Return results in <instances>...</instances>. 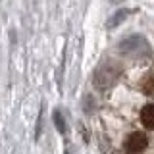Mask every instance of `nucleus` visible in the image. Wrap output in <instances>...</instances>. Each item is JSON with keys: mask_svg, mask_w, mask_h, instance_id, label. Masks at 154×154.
<instances>
[{"mask_svg": "<svg viewBox=\"0 0 154 154\" xmlns=\"http://www.w3.org/2000/svg\"><path fill=\"white\" fill-rule=\"evenodd\" d=\"M110 2H114V4H122L123 0H110Z\"/></svg>", "mask_w": 154, "mask_h": 154, "instance_id": "obj_8", "label": "nucleus"}, {"mask_svg": "<svg viewBox=\"0 0 154 154\" xmlns=\"http://www.w3.org/2000/svg\"><path fill=\"white\" fill-rule=\"evenodd\" d=\"M118 48L122 54L127 56H150V45L143 35H131L118 42Z\"/></svg>", "mask_w": 154, "mask_h": 154, "instance_id": "obj_2", "label": "nucleus"}, {"mask_svg": "<svg viewBox=\"0 0 154 154\" xmlns=\"http://www.w3.org/2000/svg\"><path fill=\"white\" fill-rule=\"evenodd\" d=\"M146 146H148L146 135L139 133V131H133L127 139H125V143H123V148H125L127 154H141Z\"/></svg>", "mask_w": 154, "mask_h": 154, "instance_id": "obj_3", "label": "nucleus"}, {"mask_svg": "<svg viewBox=\"0 0 154 154\" xmlns=\"http://www.w3.org/2000/svg\"><path fill=\"white\" fill-rule=\"evenodd\" d=\"M119 75H122V67L116 62H104V64H100L94 69V75H93L94 87L100 91H106L108 87H112L119 79Z\"/></svg>", "mask_w": 154, "mask_h": 154, "instance_id": "obj_1", "label": "nucleus"}, {"mask_svg": "<svg viewBox=\"0 0 154 154\" xmlns=\"http://www.w3.org/2000/svg\"><path fill=\"white\" fill-rule=\"evenodd\" d=\"M129 14H131V10H118V12L114 14V16H110V19L106 21V29H116L118 25H122L125 19L129 17Z\"/></svg>", "mask_w": 154, "mask_h": 154, "instance_id": "obj_4", "label": "nucleus"}, {"mask_svg": "<svg viewBox=\"0 0 154 154\" xmlns=\"http://www.w3.org/2000/svg\"><path fill=\"white\" fill-rule=\"evenodd\" d=\"M52 119H54V125H56L58 133L66 135V133H67V123H66V119H64V116H62L60 110H54V114H52Z\"/></svg>", "mask_w": 154, "mask_h": 154, "instance_id": "obj_6", "label": "nucleus"}, {"mask_svg": "<svg viewBox=\"0 0 154 154\" xmlns=\"http://www.w3.org/2000/svg\"><path fill=\"white\" fill-rule=\"evenodd\" d=\"M143 93L148 94V96L154 94V75H148L146 79L143 81Z\"/></svg>", "mask_w": 154, "mask_h": 154, "instance_id": "obj_7", "label": "nucleus"}, {"mask_svg": "<svg viewBox=\"0 0 154 154\" xmlns=\"http://www.w3.org/2000/svg\"><path fill=\"white\" fill-rule=\"evenodd\" d=\"M141 122L146 129H154V104H146L141 110Z\"/></svg>", "mask_w": 154, "mask_h": 154, "instance_id": "obj_5", "label": "nucleus"}]
</instances>
